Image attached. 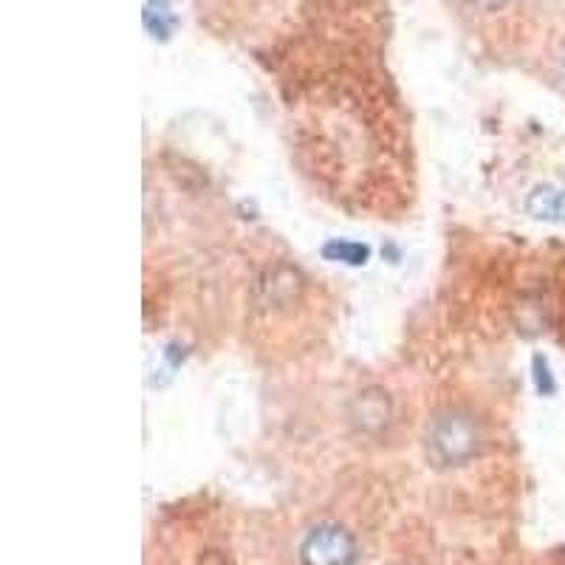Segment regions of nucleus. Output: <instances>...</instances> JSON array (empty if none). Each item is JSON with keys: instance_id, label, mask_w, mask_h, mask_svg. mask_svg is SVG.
<instances>
[{"instance_id": "1", "label": "nucleus", "mask_w": 565, "mask_h": 565, "mask_svg": "<svg viewBox=\"0 0 565 565\" xmlns=\"http://www.w3.org/2000/svg\"><path fill=\"white\" fill-rule=\"evenodd\" d=\"M481 450V427L469 413L450 411L433 418L427 430V452L441 467H461Z\"/></svg>"}, {"instance_id": "2", "label": "nucleus", "mask_w": 565, "mask_h": 565, "mask_svg": "<svg viewBox=\"0 0 565 565\" xmlns=\"http://www.w3.org/2000/svg\"><path fill=\"white\" fill-rule=\"evenodd\" d=\"M302 565H353L356 563V543L351 532L337 523H320L311 529L300 543Z\"/></svg>"}, {"instance_id": "3", "label": "nucleus", "mask_w": 565, "mask_h": 565, "mask_svg": "<svg viewBox=\"0 0 565 565\" xmlns=\"http://www.w3.org/2000/svg\"><path fill=\"white\" fill-rule=\"evenodd\" d=\"M393 418V405L382 387H365L351 398L348 405V422L362 436H380Z\"/></svg>"}, {"instance_id": "4", "label": "nucleus", "mask_w": 565, "mask_h": 565, "mask_svg": "<svg viewBox=\"0 0 565 565\" xmlns=\"http://www.w3.org/2000/svg\"><path fill=\"white\" fill-rule=\"evenodd\" d=\"M534 218L565 221V186H537L526 201Z\"/></svg>"}, {"instance_id": "5", "label": "nucleus", "mask_w": 565, "mask_h": 565, "mask_svg": "<svg viewBox=\"0 0 565 565\" xmlns=\"http://www.w3.org/2000/svg\"><path fill=\"white\" fill-rule=\"evenodd\" d=\"M297 289H300V280H297L295 271L289 269H277L271 271L269 280L264 282V295H266V302H275V306H282V302L295 300Z\"/></svg>"}, {"instance_id": "6", "label": "nucleus", "mask_w": 565, "mask_h": 565, "mask_svg": "<svg viewBox=\"0 0 565 565\" xmlns=\"http://www.w3.org/2000/svg\"><path fill=\"white\" fill-rule=\"evenodd\" d=\"M145 26L153 38H170L175 29V14L173 9L168 7V0H148L145 7Z\"/></svg>"}, {"instance_id": "7", "label": "nucleus", "mask_w": 565, "mask_h": 565, "mask_svg": "<svg viewBox=\"0 0 565 565\" xmlns=\"http://www.w3.org/2000/svg\"><path fill=\"white\" fill-rule=\"evenodd\" d=\"M322 255H326L328 260H337V264L362 266V264H367L371 249L362 244H353V241H331V244H326Z\"/></svg>"}, {"instance_id": "8", "label": "nucleus", "mask_w": 565, "mask_h": 565, "mask_svg": "<svg viewBox=\"0 0 565 565\" xmlns=\"http://www.w3.org/2000/svg\"><path fill=\"white\" fill-rule=\"evenodd\" d=\"M469 3H472V7H481V9H498V7H503L507 0H469Z\"/></svg>"}]
</instances>
